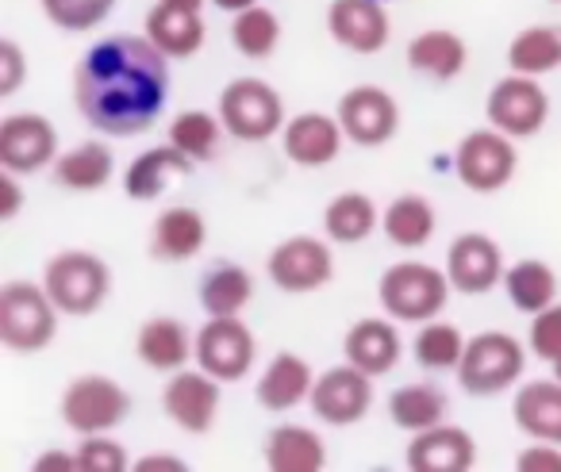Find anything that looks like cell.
Returning <instances> with one entry per match:
<instances>
[{
	"label": "cell",
	"instance_id": "cell-1",
	"mask_svg": "<svg viewBox=\"0 0 561 472\" xmlns=\"http://www.w3.org/2000/svg\"><path fill=\"white\" fill-rule=\"evenodd\" d=\"M73 101L108 139L147 135L170 101V58L147 35H104L73 70Z\"/></svg>",
	"mask_w": 561,
	"mask_h": 472
},
{
	"label": "cell",
	"instance_id": "cell-2",
	"mask_svg": "<svg viewBox=\"0 0 561 472\" xmlns=\"http://www.w3.org/2000/svg\"><path fill=\"white\" fill-rule=\"evenodd\" d=\"M43 288L62 315L85 319L96 315L112 296V269L89 250H58L43 269Z\"/></svg>",
	"mask_w": 561,
	"mask_h": 472
},
{
	"label": "cell",
	"instance_id": "cell-3",
	"mask_svg": "<svg viewBox=\"0 0 561 472\" xmlns=\"http://www.w3.org/2000/svg\"><path fill=\"white\" fill-rule=\"evenodd\" d=\"M527 369V354H523V342L507 331H481L466 342V354L458 365V384L466 395L477 400H492V395H504L507 388H515Z\"/></svg>",
	"mask_w": 561,
	"mask_h": 472
},
{
	"label": "cell",
	"instance_id": "cell-4",
	"mask_svg": "<svg viewBox=\"0 0 561 472\" xmlns=\"http://www.w3.org/2000/svg\"><path fill=\"white\" fill-rule=\"evenodd\" d=\"M454 285L446 269H435L427 262H397L377 280V300L381 311L397 323H427L446 308Z\"/></svg>",
	"mask_w": 561,
	"mask_h": 472
},
{
	"label": "cell",
	"instance_id": "cell-5",
	"mask_svg": "<svg viewBox=\"0 0 561 472\" xmlns=\"http://www.w3.org/2000/svg\"><path fill=\"white\" fill-rule=\"evenodd\" d=\"M55 300L43 285L32 280H9L0 288V342L12 354H39L55 342L58 334Z\"/></svg>",
	"mask_w": 561,
	"mask_h": 472
},
{
	"label": "cell",
	"instance_id": "cell-6",
	"mask_svg": "<svg viewBox=\"0 0 561 472\" xmlns=\"http://www.w3.org/2000/svg\"><path fill=\"white\" fill-rule=\"evenodd\" d=\"M58 415L81 438L112 434L131 415V395L119 380L104 377V372H81L66 384L62 400H58Z\"/></svg>",
	"mask_w": 561,
	"mask_h": 472
},
{
	"label": "cell",
	"instance_id": "cell-7",
	"mask_svg": "<svg viewBox=\"0 0 561 472\" xmlns=\"http://www.w3.org/2000/svg\"><path fill=\"white\" fill-rule=\"evenodd\" d=\"M219 119L227 135L239 142H270L273 135L285 131V101L262 78H234L219 93Z\"/></svg>",
	"mask_w": 561,
	"mask_h": 472
},
{
	"label": "cell",
	"instance_id": "cell-8",
	"mask_svg": "<svg viewBox=\"0 0 561 472\" xmlns=\"http://www.w3.org/2000/svg\"><path fill=\"white\" fill-rule=\"evenodd\" d=\"M515 165H519V154H515V139L496 127H481V131H469L466 139L454 150V173L458 181L477 196H492L500 188L512 185Z\"/></svg>",
	"mask_w": 561,
	"mask_h": 472
},
{
	"label": "cell",
	"instance_id": "cell-9",
	"mask_svg": "<svg viewBox=\"0 0 561 472\" xmlns=\"http://www.w3.org/2000/svg\"><path fill=\"white\" fill-rule=\"evenodd\" d=\"M328 242L331 239H316V234H293V239L277 242L265 257V273H270L273 288L289 296L328 288L335 280V254Z\"/></svg>",
	"mask_w": 561,
	"mask_h": 472
},
{
	"label": "cell",
	"instance_id": "cell-10",
	"mask_svg": "<svg viewBox=\"0 0 561 472\" xmlns=\"http://www.w3.org/2000/svg\"><path fill=\"white\" fill-rule=\"evenodd\" d=\"M257 342L254 331L239 315H208L196 331V369L211 372L219 384H234L254 369Z\"/></svg>",
	"mask_w": 561,
	"mask_h": 472
},
{
	"label": "cell",
	"instance_id": "cell-11",
	"mask_svg": "<svg viewBox=\"0 0 561 472\" xmlns=\"http://www.w3.org/2000/svg\"><path fill=\"white\" fill-rule=\"evenodd\" d=\"M484 116L496 131L512 135V139H535L546 127L550 101H546V89L538 85V78L507 73L504 81L492 85L489 101H484Z\"/></svg>",
	"mask_w": 561,
	"mask_h": 472
},
{
	"label": "cell",
	"instance_id": "cell-12",
	"mask_svg": "<svg viewBox=\"0 0 561 472\" xmlns=\"http://www.w3.org/2000/svg\"><path fill=\"white\" fill-rule=\"evenodd\" d=\"M308 407L323 426H358L374 407V377L354 369L351 361L320 372L308 395Z\"/></svg>",
	"mask_w": 561,
	"mask_h": 472
},
{
	"label": "cell",
	"instance_id": "cell-13",
	"mask_svg": "<svg viewBox=\"0 0 561 472\" xmlns=\"http://www.w3.org/2000/svg\"><path fill=\"white\" fill-rule=\"evenodd\" d=\"M335 116H339V124H343L346 139L366 150L385 147V142H392L400 131V108L389 89H381V85L346 89V93L339 96Z\"/></svg>",
	"mask_w": 561,
	"mask_h": 472
},
{
	"label": "cell",
	"instance_id": "cell-14",
	"mask_svg": "<svg viewBox=\"0 0 561 472\" xmlns=\"http://www.w3.org/2000/svg\"><path fill=\"white\" fill-rule=\"evenodd\" d=\"M58 158V131L39 112H12L0 119V165L20 177L55 165Z\"/></svg>",
	"mask_w": 561,
	"mask_h": 472
},
{
	"label": "cell",
	"instance_id": "cell-15",
	"mask_svg": "<svg viewBox=\"0 0 561 472\" xmlns=\"http://www.w3.org/2000/svg\"><path fill=\"white\" fill-rule=\"evenodd\" d=\"M446 277H450L454 292L461 296H484L496 285H504V250H500L496 239L481 231L458 234L446 250Z\"/></svg>",
	"mask_w": 561,
	"mask_h": 472
},
{
	"label": "cell",
	"instance_id": "cell-16",
	"mask_svg": "<svg viewBox=\"0 0 561 472\" xmlns=\"http://www.w3.org/2000/svg\"><path fill=\"white\" fill-rule=\"evenodd\" d=\"M162 411L178 430L208 434L219 418V380L204 369L170 372L162 388Z\"/></svg>",
	"mask_w": 561,
	"mask_h": 472
},
{
	"label": "cell",
	"instance_id": "cell-17",
	"mask_svg": "<svg viewBox=\"0 0 561 472\" xmlns=\"http://www.w3.org/2000/svg\"><path fill=\"white\" fill-rule=\"evenodd\" d=\"M328 35L351 55H381L392 35L385 0H331Z\"/></svg>",
	"mask_w": 561,
	"mask_h": 472
},
{
	"label": "cell",
	"instance_id": "cell-18",
	"mask_svg": "<svg viewBox=\"0 0 561 472\" xmlns=\"http://www.w3.org/2000/svg\"><path fill=\"white\" fill-rule=\"evenodd\" d=\"M346 142V131L339 124V116H328V112H300L285 124L280 131V147H285V158L293 165H305V170H323L339 158Z\"/></svg>",
	"mask_w": 561,
	"mask_h": 472
},
{
	"label": "cell",
	"instance_id": "cell-19",
	"mask_svg": "<svg viewBox=\"0 0 561 472\" xmlns=\"http://www.w3.org/2000/svg\"><path fill=\"white\" fill-rule=\"evenodd\" d=\"M404 464L412 472H469L477 464V441L461 426H431L408 441Z\"/></svg>",
	"mask_w": 561,
	"mask_h": 472
},
{
	"label": "cell",
	"instance_id": "cell-20",
	"mask_svg": "<svg viewBox=\"0 0 561 472\" xmlns=\"http://www.w3.org/2000/svg\"><path fill=\"white\" fill-rule=\"evenodd\" d=\"M404 342H400L397 319L392 315H366L346 331L343 357L354 369L369 372V377H385L400 365Z\"/></svg>",
	"mask_w": 561,
	"mask_h": 472
},
{
	"label": "cell",
	"instance_id": "cell-21",
	"mask_svg": "<svg viewBox=\"0 0 561 472\" xmlns=\"http://www.w3.org/2000/svg\"><path fill=\"white\" fill-rule=\"evenodd\" d=\"M135 354L147 369L178 372L196 357V334L173 315H150L135 334Z\"/></svg>",
	"mask_w": 561,
	"mask_h": 472
},
{
	"label": "cell",
	"instance_id": "cell-22",
	"mask_svg": "<svg viewBox=\"0 0 561 472\" xmlns=\"http://www.w3.org/2000/svg\"><path fill=\"white\" fill-rule=\"evenodd\" d=\"M316 388V372L312 365L300 354H277L270 365L262 369L254 384V400L262 411H273V415H285V411L308 403Z\"/></svg>",
	"mask_w": 561,
	"mask_h": 472
},
{
	"label": "cell",
	"instance_id": "cell-23",
	"mask_svg": "<svg viewBox=\"0 0 561 472\" xmlns=\"http://www.w3.org/2000/svg\"><path fill=\"white\" fill-rule=\"evenodd\" d=\"M208 242V223L196 208L188 204H173V208H162L150 227V257L165 265H178L196 257Z\"/></svg>",
	"mask_w": 561,
	"mask_h": 472
},
{
	"label": "cell",
	"instance_id": "cell-24",
	"mask_svg": "<svg viewBox=\"0 0 561 472\" xmlns=\"http://www.w3.org/2000/svg\"><path fill=\"white\" fill-rule=\"evenodd\" d=\"M262 461L270 472H323L328 469V446L312 426L280 423L265 438Z\"/></svg>",
	"mask_w": 561,
	"mask_h": 472
},
{
	"label": "cell",
	"instance_id": "cell-25",
	"mask_svg": "<svg viewBox=\"0 0 561 472\" xmlns=\"http://www.w3.org/2000/svg\"><path fill=\"white\" fill-rule=\"evenodd\" d=\"M512 423L527 438L561 446V380H530L515 392Z\"/></svg>",
	"mask_w": 561,
	"mask_h": 472
},
{
	"label": "cell",
	"instance_id": "cell-26",
	"mask_svg": "<svg viewBox=\"0 0 561 472\" xmlns=\"http://www.w3.org/2000/svg\"><path fill=\"white\" fill-rule=\"evenodd\" d=\"M50 170H55V185L66 188V193H101L116 177V158L104 142L89 139L62 150Z\"/></svg>",
	"mask_w": 561,
	"mask_h": 472
},
{
	"label": "cell",
	"instance_id": "cell-27",
	"mask_svg": "<svg viewBox=\"0 0 561 472\" xmlns=\"http://www.w3.org/2000/svg\"><path fill=\"white\" fill-rule=\"evenodd\" d=\"M193 165H196L193 158L181 154L173 142L154 147V150H142V154L127 165L124 193L131 196V200H139V204L158 200V196L170 188V177H188V173H193Z\"/></svg>",
	"mask_w": 561,
	"mask_h": 472
},
{
	"label": "cell",
	"instance_id": "cell-28",
	"mask_svg": "<svg viewBox=\"0 0 561 472\" xmlns=\"http://www.w3.org/2000/svg\"><path fill=\"white\" fill-rule=\"evenodd\" d=\"M142 35L162 50L165 58H193L196 50L204 47V20L201 12L188 9H173V4H162L158 0L154 9L142 20Z\"/></svg>",
	"mask_w": 561,
	"mask_h": 472
},
{
	"label": "cell",
	"instance_id": "cell-29",
	"mask_svg": "<svg viewBox=\"0 0 561 472\" xmlns=\"http://www.w3.org/2000/svg\"><path fill=\"white\" fill-rule=\"evenodd\" d=\"M408 66L431 81H454L466 73L469 47L461 43V35L446 32V27H431L408 43Z\"/></svg>",
	"mask_w": 561,
	"mask_h": 472
},
{
	"label": "cell",
	"instance_id": "cell-30",
	"mask_svg": "<svg viewBox=\"0 0 561 472\" xmlns=\"http://www.w3.org/2000/svg\"><path fill=\"white\" fill-rule=\"evenodd\" d=\"M435 227H438V219H435L431 200H423V196H415V193L397 196V200L381 211L385 239L400 250H423L435 239Z\"/></svg>",
	"mask_w": 561,
	"mask_h": 472
},
{
	"label": "cell",
	"instance_id": "cell-31",
	"mask_svg": "<svg viewBox=\"0 0 561 472\" xmlns=\"http://www.w3.org/2000/svg\"><path fill=\"white\" fill-rule=\"evenodd\" d=\"M381 227V211L366 193H339L323 208V234L339 246H358Z\"/></svg>",
	"mask_w": 561,
	"mask_h": 472
},
{
	"label": "cell",
	"instance_id": "cell-32",
	"mask_svg": "<svg viewBox=\"0 0 561 472\" xmlns=\"http://www.w3.org/2000/svg\"><path fill=\"white\" fill-rule=\"evenodd\" d=\"M504 292L515 311L535 315V311L558 303V273L538 257H523V262L507 265L504 273Z\"/></svg>",
	"mask_w": 561,
	"mask_h": 472
},
{
	"label": "cell",
	"instance_id": "cell-33",
	"mask_svg": "<svg viewBox=\"0 0 561 472\" xmlns=\"http://www.w3.org/2000/svg\"><path fill=\"white\" fill-rule=\"evenodd\" d=\"M507 66H512V73H527V78H546V73L561 70V27H523L507 43Z\"/></svg>",
	"mask_w": 561,
	"mask_h": 472
},
{
	"label": "cell",
	"instance_id": "cell-34",
	"mask_svg": "<svg viewBox=\"0 0 561 472\" xmlns=\"http://www.w3.org/2000/svg\"><path fill=\"white\" fill-rule=\"evenodd\" d=\"M201 308L208 315H239L250 300H254V277L242 265L219 262L201 277Z\"/></svg>",
	"mask_w": 561,
	"mask_h": 472
},
{
	"label": "cell",
	"instance_id": "cell-35",
	"mask_svg": "<svg viewBox=\"0 0 561 472\" xmlns=\"http://www.w3.org/2000/svg\"><path fill=\"white\" fill-rule=\"evenodd\" d=\"M446 392L435 384H404L389 395V418L392 426L408 434L431 430V426L446 423Z\"/></svg>",
	"mask_w": 561,
	"mask_h": 472
},
{
	"label": "cell",
	"instance_id": "cell-36",
	"mask_svg": "<svg viewBox=\"0 0 561 472\" xmlns=\"http://www.w3.org/2000/svg\"><path fill=\"white\" fill-rule=\"evenodd\" d=\"M466 342L469 338H461V331L454 323L427 319V323H420V331H415V338H412V357H415V365L427 372H458Z\"/></svg>",
	"mask_w": 561,
	"mask_h": 472
},
{
	"label": "cell",
	"instance_id": "cell-37",
	"mask_svg": "<svg viewBox=\"0 0 561 472\" xmlns=\"http://www.w3.org/2000/svg\"><path fill=\"white\" fill-rule=\"evenodd\" d=\"M224 135H227L224 119L211 116V112L193 108V112H181V116H173L170 139H165V142H173V147H178L181 154L193 158V162H208V158H216L219 139H224Z\"/></svg>",
	"mask_w": 561,
	"mask_h": 472
},
{
	"label": "cell",
	"instance_id": "cell-38",
	"mask_svg": "<svg viewBox=\"0 0 561 472\" xmlns=\"http://www.w3.org/2000/svg\"><path fill=\"white\" fill-rule=\"evenodd\" d=\"M231 43L242 58L262 62V58H270L280 47V20L265 4H250L247 12H234Z\"/></svg>",
	"mask_w": 561,
	"mask_h": 472
},
{
	"label": "cell",
	"instance_id": "cell-39",
	"mask_svg": "<svg viewBox=\"0 0 561 472\" xmlns=\"http://www.w3.org/2000/svg\"><path fill=\"white\" fill-rule=\"evenodd\" d=\"M39 4H43V16L58 32H70V35L96 32L112 16V9H116V0H39Z\"/></svg>",
	"mask_w": 561,
	"mask_h": 472
},
{
	"label": "cell",
	"instance_id": "cell-40",
	"mask_svg": "<svg viewBox=\"0 0 561 472\" xmlns=\"http://www.w3.org/2000/svg\"><path fill=\"white\" fill-rule=\"evenodd\" d=\"M73 453H78V472H124V469H131L127 449L119 446L116 438H108V434H89V438H81V446L73 449Z\"/></svg>",
	"mask_w": 561,
	"mask_h": 472
},
{
	"label": "cell",
	"instance_id": "cell-41",
	"mask_svg": "<svg viewBox=\"0 0 561 472\" xmlns=\"http://www.w3.org/2000/svg\"><path fill=\"white\" fill-rule=\"evenodd\" d=\"M527 346L538 361H558L561 357V303L535 311L530 315V331H527Z\"/></svg>",
	"mask_w": 561,
	"mask_h": 472
},
{
	"label": "cell",
	"instance_id": "cell-42",
	"mask_svg": "<svg viewBox=\"0 0 561 472\" xmlns=\"http://www.w3.org/2000/svg\"><path fill=\"white\" fill-rule=\"evenodd\" d=\"M27 81V58L16 39L0 43V96H16Z\"/></svg>",
	"mask_w": 561,
	"mask_h": 472
},
{
	"label": "cell",
	"instance_id": "cell-43",
	"mask_svg": "<svg viewBox=\"0 0 561 472\" xmlns=\"http://www.w3.org/2000/svg\"><path fill=\"white\" fill-rule=\"evenodd\" d=\"M515 472H561V446L535 441V446L515 453Z\"/></svg>",
	"mask_w": 561,
	"mask_h": 472
},
{
	"label": "cell",
	"instance_id": "cell-44",
	"mask_svg": "<svg viewBox=\"0 0 561 472\" xmlns=\"http://www.w3.org/2000/svg\"><path fill=\"white\" fill-rule=\"evenodd\" d=\"M20 173L4 170L0 173V219L4 223H12V219L20 216V208H24V188H20Z\"/></svg>",
	"mask_w": 561,
	"mask_h": 472
},
{
	"label": "cell",
	"instance_id": "cell-45",
	"mask_svg": "<svg viewBox=\"0 0 561 472\" xmlns=\"http://www.w3.org/2000/svg\"><path fill=\"white\" fill-rule=\"evenodd\" d=\"M32 469L35 472H78V453H70V449H43Z\"/></svg>",
	"mask_w": 561,
	"mask_h": 472
},
{
	"label": "cell",
	"instance_id": "cell-46",
	"mask_svg": "<svg viewBox=\"0 0 561 472\" xmlns=\"http://www.w3.org/2000/svg\"><path fill=\"white\" fill-rule=\"evenodd\" d=\"M135 472H188V464L178 453H147L131 464Z\"/></svg>",
	"mask_w": 561,
	"mask_h": 472
},
{
	"label": "cell",
	"instance_id": "cell-47",
	"mask_svg": "<svg viewBox=\"0 0 561 472\" xmlns=\"http://www.w3.org/2000/svg\"><path fill=\"white\" fill-rule=\"evenodd\" d=\"M211 4H216V9H224V12H247L250 4H257V0H211Z\"/></svg>",
	"mask_w": 561,
	"mask_h": 472
},
{
	"label": "cell",
	"instance_id": "cell-48",
	"mask_svg": "<svg viewBox=\"0 0 561 472\" xmlns=\"http://www.w3.org/2000/svg\"><path fill=\"white\" fill-rule=\"evenodd\" d=\"M162 4H173V9H188V12H204L208 0H162Z\"/></svg>",
	"mask_w": 561,
	"mask_h": 472
},
{
	"label": "cell",
	"instance_id": "cell-49",
	"mask_svg": "<svg viewBox=\"0 0 561 472\" xmlns=\"http://www.w3.org/2000/svg\"><path fill=\"white\" fill-rule=\"evenodd\" d=\"M553 377L561 380V357H558V361H553Z\"/></svg>",
	"mask_w": 561,
	"mask_h": 472
},
{
	"label": "cell",
	"instance_id": "cell-50",
	"mask_svg": "<svg viewBox=\"0 0 561 472\" xmlns=\"http://www.w3.org/2000/svg\"><path fill=\"white\" fill-rule=\"evenodd\" d=\"M550 4H561V0H550Z\"/></svg>",
	"mask_w": 561,
	"mask_h": 472
}]
</instances>
